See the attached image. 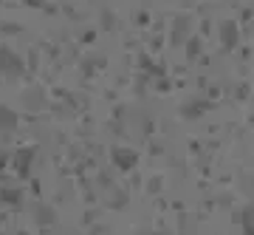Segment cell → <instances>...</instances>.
I'll return each instance as SVG.
<instances>
[{"instance_id": "1", "label": "cell", "mask_w": 254, "mask_h": 235, "mask_svg": "<svg viewBox=\"0 0 254 235\" xmlns=\"http://www.w3.org/2000/svg\"><path fill=\"white\" fill-rule=\"evenodd\" d=\"M220 40H223L226 48H235V45H237V28H235V23H223V26H220Z\"/></svg>"}, {"instance_id": "3", "label": "cell", "mask_w": 254, "mask_h": 235, "mask_svg": "<svg viewBox=\"0 0 254 235\" xmlns=\"http://www.w3.org/2000/svg\"><path fill=\"white\" fill-rule=\"evenodd\" d=\"M240 227H243V233L254 235V204L243 207V213H240Z\"/></svg>"}, {"instance_id": "2", "label": "cell", "mask_w": 254, "mask_h": 235, "mask_svg": "<svg viewBox=\"0 0 254 235\" xmlns=\"http://www.w3.org/2000/svg\"><path fill=\"white\" fill-rule=\"evenodd\" d=\"M113 159H116V164L125 167V170H130V167L136 164V153H133V150H113Z\"/></svg>"}, {"instance_id": "4", "label": "cell", "mask_w": 254, "mask_h": 235, "mask_svg": "<svg viewBox=\"0 0 254 235\" xmlns=\"http://www.w3.org/2000/svg\"><path fill=\"white\" fill-rule=\"evenodd\" d=\"M0 127H14V117H11V111L0 108Z\"/></svg>"}]
</instances>
